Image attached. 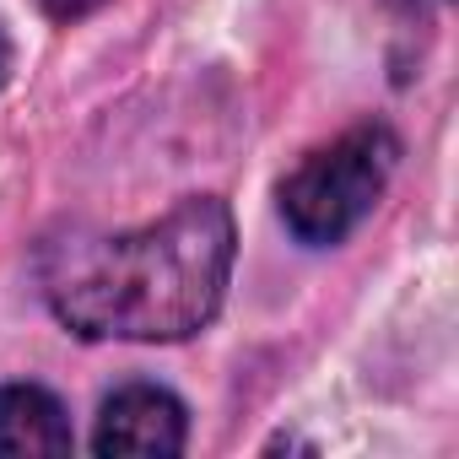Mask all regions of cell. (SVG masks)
<instances>
[{
  "mask_svg": "<svg viewBox=\"0 0 459 459\" xmlns=\"http://www.w3.org/2000/svg\"><path fill=\"white\" fill-rule=\"evenodd\" d=\"M233 271V211L189 195L168 216L114 238L60 244L44 292L87 341H184L221 308Z\"/></svg>",
  "mask_w": 459,
  "mask_h": 459,
  "instance_id": "obj_1",
  "label": "cell"
},
{
  "mask_svg": "<svg viewBox=\"0 0 459 459\" xmlns=\"http://www.w3.org/2000/svg\"><path fill=\"white\" fill-rule=\"evenodd\" d=\"M394 135L384 125L346 130L341 141L308 152L287 184H281V216L303 244H341L351 227L378 205L389 168H394Z\"/></svg>",
  "mask_w": 459,
  "mask_h": 459,
  "instance_id": "obj_2",
  "label": "cell"
},
{
  "mask_svg": "<svg viewBox=\"0 0 459 459\" xmlns=\"http://www.w3.org/2000/svg\"><path fill=\"white\" fill-rule=\"evenodd\" d=\"M184 437H189V421H184V405L168 389L125 384L119 394L103 400L92 448L114 454V459H168V454L184 448Z\"/></svg>",
  "mask_w": 459,
  "mask_h": 459,
  "instance_id": "obj_3",
  "label": "cell"
},
{
  "mask_svg": "<svg viewBox=\"0 0 459 459\" xmlns=\"http://www.w3.org/2000/svg\"><path fill=\"white\" fill-rule=\"evenodd\" d=\"M0 454H71L65 405L39 384H0Z\"/></svg>",
  "mask_w": 459,
  "mask_h": 459,
  "instance_id": "obj_4",
  "label": "cell"
},
{
  "mask_svg": "<svg viewBox=\"0 0 459 459\" xmlns=\"http://www.w3.org/2000/svg\"><path fill=\"white\" fill-rule=\"evenodd\" d=\"M103 0H44V12L55 17V22H76V17H87V12H98Z\"/></svg>",
  "mask_w": 459,
  "mask_h": 459,
  "instance_id": "obj_5",
  "label": "cell"
},
{
  "mask_svg": "<svg viewBox=\"0 0 459 459\" xmlns=\"http://www.w3.org/2000/svg\"><path fill=\"white\" fill-rule=\"evenodd\" d=\"M6 71H12V44H6V33H0V82H6Z\"/></svg>",
  "mask_w": 459,
  "mask_h": 459,
  "instance_id": "obj_6",
  "label": "cell"
}]
</instances>
